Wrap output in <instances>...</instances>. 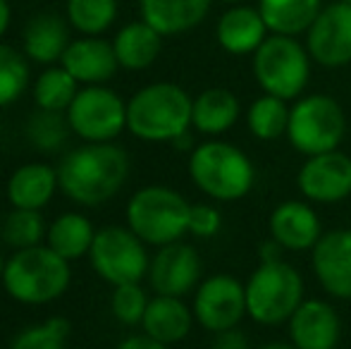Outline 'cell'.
I'll return each mask as SVG.
<instances>
[{
	"label": "cell",
	"instance_id": "6da1fadb",
	"mask_svg": "<svg viewBox=\"0 0 351 349\" xmlns=\"http://www.w3.org/2000/svg\"><path fill=\"white\" fill-rule=\"evenodd\" d=\"M130 177V156L125 149L101 141L70 151L58 165L60 191L79 206H103L125 186Z\"/></svg>",
	"mask_w": 351,
	"mask_h": 349
},
{
	"label": "cell",
	"instance_id": "7a4b0ae2",
	"mask_svg": "<svg viewBox=\"0 0 351 349\" xmlns=\"http://www.w3.org/2000/svg\"><path fill=\"white\" fill-rule=\"evenodd\" d=\"M3 287L14 302L27 306H43L67 292L72 282L70 261L46 244L19 249L5 263Z\"/></svg>",
	"mask_w": 351,
	"mask_h": 349
},
{
	"label": "cell",
	"instance_id": "3957f363",
	"mask_svg": "<svg viewBox=\"0 0 351 349\" xmlns=\"http://www.w3.org/2000/svg\"><path fill=\"white\" fill-rule=\"evenodd\" d=\"M194 98L172 82L139 88L127 101V130L141 141H172L191 127Z\"/></svg>",
	"mask_w": 351,
	"mask_h": 349
},
{
	"label": "cell",
	"instance_id": "277c9868",
	"mask_svg": "<svg viewBox=\"0 0 351 349\" xmlns=\"http://www.w3.org/2000/svg\"><path fill=\"white\" fill-rule=\"evenodd\" d=\"M189 177L206 196L230 204L244 199L254 189L256 168L234 144L213 139L189 154Z\"/></svg>",
	"mask_w": 351,
	"mask_h": 349
},
{
	"label": "cell",
	"instance_id": "5b68a950",
	"mask_svg": "<svg viewBox=\"0 0 351 349\" xmlns=\"http://www.w3.org/2000/svg\"><path fill=\"white\" fill-rule=\"evenodd\" d=\"M191 204L170 186L151 184L134 191L127 204V228L148 247L182 242L189 232Z\"/></svg>",
	"mask_w": 351,
	"mask_h": 349
},
{
	"label": "cell",
	"instance_id": "8992f818",
	"mask_svg": "<svg viewBox=\"0 0 351 349\" xmlns=\"http://www.w3.org/2000/svg\"><path fill=\"white\" fill-rule=\"evenodd\" d=\"M246 287V313L261 326H280L289 323L291 313L304 302V278L301 273L282 261L261 263L249 280Z\"/></svg>",
	"mask_w": 351,
	"mask_h": 349
},
{
	"label": "cell",
	"instance_id": "52a82bcc",
	"mask_svg": "<svg viewBox=\"0 0 351 349\" xmlns=\"http://www.w3.org/2000/svg\"><path fill=\"white\" fill-rule=\"evenodd\" d=\"M251 67L263 93L296 101L311 80V53L296 36L270 34L254 53Z\"/></svg>",
	"mask_w": 351,
	"mask_h": 349
},
{
	"label": "cell",
	"instance_id": "ba28073f",
	"mask_svg": "<svg viewBox=\"0 0 351 349\" xmlns=\"http://www.w3.org/2000/svg\"><path fill=\"white\" fill-rule=\"evenodd\" d=\"M347 134V115L332 96L311 93L296 98L289 112L287 139L299 154L318 156L339 149Z\"/></svg>",
	"mask_w": 351,
	"mask_h": 349
},
{
	"label": "cell",
	"instance_id": "9c48e42d",
	"mask_svg": "<svg viewBox=\"0 0 351 349\" xmlns=\"http://www.w3.org/2000/svg\"><path fill=\"white\" fill-rule=\"evenodd\" d=\"M146 247L148 244L141 237H136L130 228L108 225V228L96 230L88 258H91L96 275H101V280L110 282L112 287L141 282L151 265Z\"/></svg>",
	"mask_w": 351,
	"mask_h": 349
},
{
	"label": "cell",
	"instance_id": "30bf717a",
	"mask_svg": "<svg viewBox=\"0 0 351 349\" xmlns=\"http://www.w3.org/2000/svg\"><path fill=\"white\" fill-rule=\"evenodd\" d=\"M65 115L72 134L88 144L112 141L127 130V101L103 84L79 88Z\"/></svg>",
	"mask_w": 351,
	"mask_h": 349
},
{
	"label": "cell",
	"instance_id": "8fae6325",
	"mask_svg": "<svg viewBox=\"0 0 351 349\" xmlns=\"http://www.w3.org/2000/svg\"><path fill=\"white\" fill-rule=\"evenodd\" d=\"M194 318L208 333L237 328L246 313V287L230 273H215L199 282L194 294Z\"/></svg>",
	"mask_w": 351,
	"mask_h": 349
},
{
	"label": "cell",
	"instance_id": "7c38bea8",
	"mask_svg": "<svg viewBox=\"0 0 351 349\" xmlns=\"http://www.w3.org/2000/svg\"><path fill=\"white\" fill-rule=\"evenodd\" d=\"M306 48L311 60L330 70L351 62V3L332 0L320 10L315 22L306 32Z\"/></svg>",
	"mask_w": 351,
	"mask_h": 349
},
{
	"label": "cell",
	"instance_id": "4fadbf2b",
	"mask_svg": "<svg viewBox=\"0 0 351 349\" xmlns=\"http://www.w3.org/2000/svg\"><path fill=\"white\" fill-rule=\"evenodd\" d=\"M296 186L311 204H342L351 196V156L339 149L308 156L296 175Z\"/></svg>",
	"mask_w": 351,
	"mask_h": 349
},
{
	"label": "cell",
	"instance_id": "5bb4252c",
	"mask_svg": "<svg viewBox=\"0 0 351 349\" xmlns=\"http://www.w3.org/2000/svg\"><path fill=\"white\" fill-rule=\"evenodd\" d=\"M146 278L156 294L186 297V294L199 287L201 258L191 244H165V247H158V254L151 258Z\"/></svg>",
	"mask_w": 351,
	"mask_h": 349
},
{
	"label": "cell",
	"instance_id": "9a60e30c",
	"mask_svg": "<svg viewBox=\"0 0 351 349\" xmlns=\"http://www.w3.org/2000/svg\"><path fill=\"white\" fill-rule=\"evenodd\" d=\"M311 265L320 287L335 299H351V230L323 232L311 249Z\"/></svg>",
	"mask_w": 351,
	"mask_h": 349
},
{
	"label": "cell",
	"instance_id": "2e32d148",
	"mask_svg": "<svg viewBox=\"0 0 351 349\" xmlns=\"http://www.w3.org/2000/svg\"><path fill=\"white\" fill-rule=\"evenodd\" d=\"M342 323L335 306L323 299H304L289 318V340L296 349H335Z\"/></svg>",
	"mask_w": 351,
	"mask_h": 349
},
{
	"label": "cell",
	"instance_id": "e0dca14e",
	"mask_svg": "<svg viewBox=\"0 0 351 349\" xmlns=\"http://www.w3.org/2000/svg\"><path fill=\"white\" fill-rule=\"evenodd\" d=\"M270 237L285 247V252H311L323 237L320 218L306 201H282L270 213Z\"/></svg>",
	"mask_w": 351,
	"mask_h": 349
},
{
	"label": "cell",
	"instance_id": "ac0fdd59",
	"mask_svg": "<svg viewBox=\"0 0 351 349\" xmlns=\"http://www.w3.org/2000/svg\"><path fill=\"white\" fill-rule=\"evenodd\" d=\"M60 65L79 82V84H106L115 77L117 56L110 41L98 36H84L70 41L67 51L62 53Z\"/></svg>",
	"mask_w": 351,
	"mask_h": 349
},
{
	"label": "cell",
	"instance_id": "d6986e66",
	"mask_svg": "<svg viewBox=\"0 0 351 349\" xmlns=\"http://www.w3.org/2000/svg\"><path fill=\"white\" fill-rule=\"evenodd\" d=\"M268 36L270 29L258 8L244 3L225 10L215 27L217 43L230 56H254Z\"/></svg>",
	"mask_w": 351,
	"mask_h": 349
},
{
	"label": "cell",
	"instance_id": "ffe728a7",
	"mask_svg": "<svg viewBox=\"0 0 351 349\" xmlns=\"http://www.w3.org/2000/svg\"><path fill=\"white\" fill-rule=\"evenodd\" d=\"M213 0H139V12L160 36L196 29L210 12Z\"/></svg>",
	"mask_w": 351,
	"mask_h": 349
},
{
	"label": "cell",
	"instance_id": "44dd1931",
	"mask_svg": "<svg viewBox=\"0 0 351 349\" xmlns=\"http://www.w3.org/2000/svg\"><path fill=\"white\" fill-rule=\"evenodd\" d=\"M194 309H189L182 297H165L156 294L148 302L146 313H143V335L162 342V345H177L191 333L194 326Z\"/></svg>",
	"mask_w": 351,
	"mask_h": 349
},
{
	"label": "cell",
	"instance_id": "7402d4cb",
	"mask_svg": "<svg viewBox=\"0 0 351 349\" xmlns=\"http://www.w3.org/2000/svg\"><path fill=\"white\" fill-rule=\"evenodd\" d=\"M56 189H60L58 170L46 163H27L10 175L5 194L12 208L41 210L53 199Z\"/></svg>",
	"mask_w": 351,
	"mask_h": 349
},
{
	"label": "cell",
	"instance_id": "603a6c76",
	"mask_svg": "<svg viewBox=\"0 0 351 349\" xmlns=\"http://www.w3.org/2000/svg\"><path fill=\"white\" fill-rule=\"evenodd\" d=\"M70 46V29L62 17L41 12L32 17L24 29V56L41 65H53Z\"/></svg>",
	"mask_w": 351,
	"mask_h": 349
},
{
	"label": "cell",
	"instance_id": "cb8c5ba5",
	"mask_svg": "<svg viewBox=\"0 0 351 349\" xmlns=\"http://www.w3.org/2000/svg\"><path fill=\"white\" fill-rule=\"evenodd\" d=\"M239 98L230 88L213 86L201 91L191 106V127L206 136L225 134L239 120Z\"/></svg>",
	"mask_w": 351,
	"mask_h": 349
},
{
	"label": "cell",
	"instance_id": "d4e9b609",
	"mask_svg": "<svg viewBox=\"0 0 351 349\" xmlns=\"http://www.w3.org/2000/svg\"><path fill=\"white\" fill-rule=\"evenodd\" d=\"M112 48L120 67L132 72H139L151 67L158 60L162 48V36L141 19V22H130L117 32L112 38Z\"/></svg>",
	"mask_w": 351,
	"mask_h": 349
},
{
	"label": "cell",
	"instance_id": "484cf974",
	"mask_svg": "<svg viewBox=\"0 0 351 349\" xmlns=\"http://www.w3.org/2000/svg\"><path fill=\"white\" fill-rule=\"evenodd\" d=\"M323 8V0H258V12L263 14L270 34L282 36L306 34Z\"/></svg>",
	"mask_w": 351,
	"mask_h": 349
},
{
	"label": "cell",
	"instance_id": "4316f807",
	"mask_svg": "<svg viewBox=\"0 0 351 349\" xmlns=\"http://www.w3.org/2000/svg\"><path fill=\"white\" fill-rule=\"evenodd\" d=\"M93 237H96V230H93L91 220L86 215L62 213L48 225L46 247H51L53 252L72 263L77 258L88 256Z\"/></svg>",
	"mask_w": 351,
	"mask_h": 349
},
{
	"label": "cell",
	"instance_id": "83f0119b",
	"mask_svg": "<svg viewBox=\"0 0 351 349\" xmlns=\"http://www.w3.org/2000/svg\"><path fill=\"white\" fill-rule=\"evenodd\" d=\"M289 101L278 96L263 93L258 96L246 110V127L249 132L261 141H273L280 136H287V127H289V112L291 108L287 106Z\"/></svg>",
	"mask_w": 351,
	"mask_h": 349
},
{
	"label": "cell",
	"instance_id": "f1b7e54d",
	"mask_svg": "<svg viewBox=\"0 0 351 349\" xmlns=\"http://www.w3.org/2000/svg\"><path fill=\"white\" fill-rule=\"evenodd\" d=\"M79 82L74 80L65 67H48L34 82V101L41 110L67 112L70 103L79 91Z\"/></svg>",
	"mask_w": 351,
	"mask_h": 349
},
{
	"label": "cell",
	"instance_id": "f546056e",
	"mask_svg": "<svg viewBox=\"0 0 351 349\" xmlns=\"http://www.w3.org/2000/svg\"><path fill=\"white\" fill-rule=\"evenodd\" d=\"M3 242L10 249L19 252V249H32L38 244H46V220H43L41 210H29V208H12L3 220Z\"/></svg>",
	"mask_w": 351,
	"mask_h": 349
},
{
	"label": "cell",
	"instance_id": "4dcf8cb0",
	"mask_svg": "<svg viewBox=\"0 0 351 349\" xmlns=\"http://www.w3.org/2000/svg\"><path fill=\"white\" fill-rule=\"evenodd\" d=\"M70 132L72 130L65 112L41 110V108L29 115L27 127H24V134H27L29 144L36 151H41V154H53V151L62 149Z\"/></svg>",
	"mask_w": 351,
	"mask_h": 349
},
{
	"label": "cell",
	"instance_id": "1f68e13d",
	"mask_svg": "<svg viewBox=\"0 0 351 349\" xmlns=\"http://www.w3.org/2000/svg\"><path fill=\"white\" fill-rule=\"evenodd\" d=\"M117 17V0H67V22L84 36L108 32Z\"/></svg>",
	"mask_w": 351,
	"mask_h": 349
},
{
	"label": "cell",
	"instance_id": "d6a6232c",
	"mask_svg": "<svg viewBox=\"0 0 351 349\" xmlns=\"http://www.w3.org/2000/svg\"><path fill=\"white\" fill-rule=\"evenodd\" d=\"M72 326L67 318L53 316L36 326L19 330L10 342V349H65Z\"/></svg>",
	"mask_w": 351,
	"mask_h": 349
},
{
	"label": "cell",
	"instance_id": "836d02e7",
	"mask_svg": "<svg viewBox=\"0 0 351 349\" xmlns=\"http://www.w3.org/2000/svg\"><path fill=\"white\" fill-rule=\"evenodd\" d=\"M29 62L12 46L0 43V108H8L27 91Z\"/></svg>",
	"mask_w": 351,
	"mask_h": 349
},
{
	"label": "cell",
	"instance_id": "e575fe53",
	"mask_svg": "<svg viewBox=\"0 0 351 349\" xmlns=\"http://www.w3.org/2000/svg\"><path fill=\"white\" fill-rule=\"evenodd\" d=\"M148 302L151 299L146 297V289L141 287V282L115 285L110 294V311L122 326H141Z\"/></svg>",
	"mask_w": 351,
	"mask_h": 349
},
{
	"label": "cell",
	"instance_id": "d590c367",
	"mask_svg": "<svg viewBox=\"0 0 351 349\" xmlns=\"http://www.w3.org/2000/svg\"><path fill=\"white\" fill-rule=\"evenodd\" d=\"M222 215L215 206L210 204H194L189 213V234L199 239H210L220 232Z\"/></svg>",
	"mask_w": 351,
	"mask_h": 349
},
{
	"label": "cell",
	"instance_id": "8d00e7d4",
	"mask_svg": "<svg viewBox=\"0 0 351 349\" xmlns=\"http://www.w3.org/2000/svg\"><path fill=\"white\" fill-rule=\"evenodd\" d=\"M210 349H251V345H249V337L239 328H230V330L215 333Z\"/></svg>",
	"mask_w": 351,
	"mask_h": 349
},
{
	"label": "cell",
	"instance_id": "74e56055",
	"mask_svg": "<svg viewBox=\"0 0 351 349\" xmlns=\"http://www.w3.org/2000/svg\"><path fill=\"white\" fill-rule=\"evenodd\" d=\"M117 349H170V347L153 340V337H148V335H132V337H127V340H122L120 345H117Z\"/></svg>",
	"mask_w": 351,
	"mask_h": 349
},
{
	"label": "cell",
	"instance_id": "f35d334b",
	"mask_svg": "<svg viewBox=\"0 0 351 349\" xmlns=\"http://www.w3.org/2000/svg\"><path fill=\"white\" fill-rule=\"evenodd\" d=\"M282 254H285V247L280 242H275L273 237H268V242L261 244V263L282 261Z\"/></svg>",
	"mask_w": 351,
	"mask_h": 349
},
{
	"label": "cell",
	"instance_id": "ab89813d",
	"mask_svg": "<svg viewBox=\"0 0 351 349\" xmlns=\"http://www.w3.org/2000/svg\"><path fill=\"white\" fill-rule=\"evenodd\" d=\"M170 144L175 146L177 151H189V154L196 149V144H194V134H191L189 130H186V132H182V134L177 136V139H172Z\"/></svg>",
	"mask_w": 351,
	"mask_h": 349
},
{
	"label": "cell",
	"instance_id": "60d3db41",
	"mask_svg": "<svg viewBox=\"0 0 351 349\" xmlns=\"http://www.w3.org/2000/svg\"><path fill=\"white\" fill-rule=\"evenodd\" d=\"M10 27V3L8 0H0V36L8 32Z\"/></svg>",
	"mask_w": 351,
	"mask_h": 349
},
{
	"label": "cell",
	"instance_id": "b9f144b4",
	"mask_svg": "<svg viewBox=\"0 0 351 349\" xmlns=\"http://www.w3.org/2000/svg\"><path fill=\"white\" fill-rule=\"evenodd\" d=\"M256 349H296L294 345H287V342H268V345H261V347H256Z\"/></svg>",
	"mask_w": 351,
	"mask_h": 349
},
{
	"label": "cell",
	"instance_id": "7bdbcfd3",
	"mask_svg": "<svg viewBox=\"0 0 351 349\" xmlns=\"http://www.w3.org/2000/svg\"><path fill=\"white\" fill-rule=\"evenodd\" d=\"M5 263H8V258L0 256V278H3V273H5Z\"/></svg>",
	"mask_w": 351,
	"mask_h": 349
},
{
	"label": "cell",
	"instance_id": "ee69618b",
	"mask_svg": "<svg viewBox=\"0 0 351 349\" xmlns=\"http://www.w3.org/2000/svg\"><path fill=\"white\" fill-rule=\"evenodd\" d=\"M220 3H227V5H241V3H246V0H220Z\"/></svg>",
	"mask_w": 351,
	"mask_h": 349
},
{
	"label": "cell",
	"instance_id": "f6af8a7d",
	"mask_svg": "<svg viewBox=\"0 0 351 349\" xmlns=\"http://www.w3.org/2000/svg\"><path fill=\"white\" fill-rule=\"evenodd\" d=\"M337 3H351V0H337Z\"/></svg>",
	"mask_w": 351,
	"mask_h": 349
}]
</instances>
